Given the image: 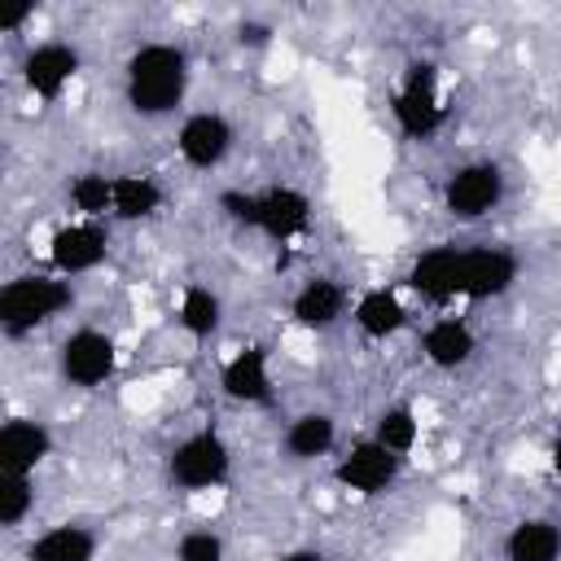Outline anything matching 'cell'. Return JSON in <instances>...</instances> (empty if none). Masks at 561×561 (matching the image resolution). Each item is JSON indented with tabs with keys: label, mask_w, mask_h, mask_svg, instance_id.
Instances as JSON below:
<instances>
[{
	"label": "cell",
	"mask_w": 561,
	"mask_h": 561,
	"mask_svg": "<svg viewBox=\"0 0 561 561\" xmlns=\"http://www.w3.org/2000/svg\"><path fill=\"white\" fill-rule=\"evenodd\" d=\"M188 57L175 44H140L127 57V105L145 118H162L184 101Z\"/></svg>",
	"instance_id": "obj_1"
},
{
	"label": "cell",
	"mask_w": 561,
	"mask_h": 561,
	"mask_svg": "<svg viewBox=\"0 0 561 561\" xmlns=\"http://www.w3.org/2000/svg\"><path fill=\"white\" fill-rule=\"evenodd\" d=\"M70 302H75V289L66 280H53V276H13L4 285V294H0V324H4L9 337H22L35 324L61 316Z\"/></svg>",
	"instance_id": "obj_2"
},
{
	"label": "cell",
	"mask_w": 561,
	"mask_h": 561,
	"mask_svg": "<svg viewBox=\"0 0 561 561\" xmlns=\"http://www.w3.org/2000/svg\"><path fill=\"white\" fill-rule=\"evenodd\" d=\"M232 469V451L215 430H197L188 438H180L167 456V478L180 491H210L219 482H228Z\"/></svg>",
	"instance_id": "obj_3"
},
{
	"label": "cell",
	"mask_w": 561,
	"mask_h": 561,
	"mask_svg": "<svg viewBox=\"0 0 561 561\" xmlns=\"http://www.w3.org/2000/svg\"><path fill=\"white\" fill-rule=\"evenodd\" d=\"M394 110V123L408 140H425L438 131L443 123V96H438V70L434 61H412L408 75H403V88L394 92L390 101Z\"/></svg>",
	"instance_id": "obj_4"
},
{
	"label": "cell",
	"mask_w": 561,
	"mask_h": 561,
	"mask_svg": "<svg viewBox=\"0 0 561 561\" xmlns=\"http://www.w3.org/2000/svg\"><path fill=\"white\" fill-rule=\"evenodd\" d=\"M114 364H118V346L101 329H75L61 342V377L70 386H79V390H92V386L110 381Z\"/></svg>",
	"instance_id": "obj_5"
},
{
	"label": "cell",
	"mask_w": 561,
	"mask_h": 561,
	"mask_svg": "<svg viewBox=\"0 0 561 561\" xmlns=\"http://www.w3.org/2000/svg\"><path fill=\"white\" fill-rule=\"evenodd\" d=\"M500 197H504V175L491 162H469V167L451 171V180L443 188V206L456 219H482Z\"/></svg>",
	"instance_id": "obj_6"
},
{
	"label": "cell",
	"mask_w": 561,
	"mask_h": 561,
	"mask_svg": "<svg viewBox=\"0 0 561 561\" xmlns=\"http://www.w3.org/2000/svg\"><path fill=\"white\" fill-rule=\"evenodd\" d=\"M175 149H180V158H184L188 167L210 171V167H219V162L228 158V149H232V123H228L219 110H197V114H188V118L180 123Z\"/></svg>",
	"instance_id": "obj_7"
},
{
	"label": "cell",
	"mask_w": 561,
	"mask_h": 561,
	"mask_svg": "<svg viewBox=\"0 0 561 561\" xmlns=\"http://www.w3.org/2000/svg\"><path fill=\"white\" fill-rule=\"evenodd\" d=\"M110 254V232L96 224V219H79V224H66L61 232H53V245H48V259L61 276H79V272H92L101 267Z\"/></svg>",
	"instance_id": "obj_8"
},
{
	"label": "cell",
	"mask_w": 561,
	"mask_h": 561,
	"mask_svg": "<svg viewBox=\"0 0 561 561\" xmlns=\"http://www.w3.org/2000/svg\"><path fill=\"white\" fill-rule=\"evenodd\" d=\"M333 478H337L346 491H355V495H381V491L399 478V456L386 451L377 438H368V443H355V447L337 460Z\"/></svg>",
	"instance_id": "obj_9"
},
{
	"label": "cell",
	"mask_w": 561,
	"mask_h": 561,
	"mask_svg": "<svg viewBox=\"0 0 561 561\" xmlns=\"http://www.w3.org/2000/svg\"><path fill=\"white\" fill-rule=\"evenodd\" d=\"M75 75H79V53H75L70 44H61V39L35 44V48L22 57V83H26L39 101H57Z\"/></svg>",
	"instance_id": "obj_10"
},
{
	"label": "cell",
	"mask_w": 561,
	"mask_h": 561,
	"mask_svg": "<svg viewBox=\"0 0 561 561\" xmlns=\"http://www.w3.org/2000/svg\"><path fill=\"white\" fill-rule=\"evenodd\" d=\"M517 280V259L508 250H495V245H478V250H465V263H460V294L465 298H500L508 294Z\"/></svg>",
	"instance_id": "obj_11"
},
{
	"label": "cell",
	"mask_w": 561,
	"mask_h": 561,
	"mask_svg": "<svg viewBox=\"0 0 561 561\" xmlns=\"http://www.w3.org/2000/svg\"><path fill=\"white\" fill-rule=\"evenodd\" d=\"M460 263H465V250H456V245H434V250H425V254L412 263L408 285H412L425 302L443 307V302H451V298L460 294Z\"/></svg>",
	"instance_id": "obj_12"
},
{
	"label": "cell",
	"mask_w": 561,
	"mask_h": 561,
	"mask_svg": "<svg viewBox=\"0 0 561 561\" xmlns=\"http://www.w3.org/2000/svg\"><path fill=\"white\" fill-rule=\"evenodd\" d=\"M53 456V430L31 416H13L0 430V473H35L39 460Z\"/></svg>",
	"instance_id": "obj_13"
},
{
	"label": "cell",
	"mask_w": 561,
	"mask_h": 561,
	"mask_svg": "<svg viewBox=\"0 0 561 561\" xmlns=\"http://www.w3.org/2000/svg\"><path fill=\"white\" fill-rule=\"evenodd\" d=\"M307 219H311V202L289 188V184H276V188H263L259 193V219L254 228L272 241H294L298 232H307Z\"/></svg>",
	"instance_id": "obj_14"
},
{
	"label": "cell",
	"mask_w": 561,
	"mask_h": 561,
	"mask_svg": "<svg viewBox=\"0 0 561 561\" xmlns=\"http://www.w3.org/2000/svg\"><path fill=\"white\" fill-rule=\"evenodd\" d=\"M289 316L302 329H329V324H337L346 316V289L333 276H311L289 298Z\"/></svg>",
	"instance_id": "obj_15"
},
{
	"label": "cell",
	"mask_w": 561,
	"mask_h": 561,
	"mask_svg": "<svg viewBox=\"0 0 561 561\" xmlns=\"http://www.w3.org/2000/svg\"><path fill=\"white\" fill-rule=\"evenodd\" d=\"M219 386H224V394L237 399V403H267V399H272L267 351H263V346H245V351H237V355L224 364Z\"/></svg>",
	"instance_id": "obj_16"
},
{
	"label": "cell",
	"mask_w": 561,
	"mask_h": 561,
	"mask_svg": "<svg viewBox=\"0 0 561 561\" xmlns=\"http://www.w3.org/2000/svg\"><path fill=\"white\" fill-rule=\"evenodd\" d=\"M421 351H425V359H430L434 368H460V364L473 359L478 342H473V329H469L465 320L443 316V320H434V324L421 333Z\"/></svg>",
	"instance_id": "obj_17"
},
{
	"label": "cell",
	"mask_w": 561,
	"mask_h": 561,
	"mask_svg": "<svg viewBox=\"0 0 561 561\" xmlns=\"http://www.w3.org/2000/svg\"><path fill=\"white\" fill-rule=\"evenodd\" d=\"M351 320H355V329H359L364 337L386 342V337H394V333L408 324V307L399 302L394 289H368V294H359Z\"/></svg>",
	"instance_id": "obj_18"
},
{
	"label": "cell",
	"mask_w": 561,
	"mask_h": 561,
	"mask_svg": "<svg viewBox=\"0 0 561 561\" xmlns=\"http://www.w3.org/2000/svg\"><path fill=\"white\" fill-rule=\"evenodd\" d=\"M96 548H101V539L88 526L66 522V526H53L39 539H31L26 561H96Z\"/></svg>",
	"instance_id": "obj_19"
},
{
	"label": "cell",
	"mask_w": 561,
	"mask_h": 561,
	"mask_svg": "<svg viewBox=\"0 0 561 561\" xmlns=\"http://www.w3.org/2000/svg\"><path fill=\"white\" fill-rule=\"evenodd\" d=\"M508 561H561V526L548 517L517 522L504 539Z\"/></svg>",
	"instance_id": "obj_20"
},
{
	"label": "cell",
	"mask_w": 561,
	"mask_h": 561,
	"mask_svg": "<svg viewBox=\"0 0 561 561\" xmlns=\"http://www.w3.org/2000/svg\"><path fill=\"white\" fill-rule=\"evenodd\" d=\"M333 438H337L333 416H324V412H302V416H294L289 430H285V451H289L294 460H316V456H324V451L333 447Z\"/></svg>",
	"instance_id": "obj_21"
},
{
	"label": "cell",
	"mask_w": 561,
	"mask_h": 561,
	"mask_svg": "<svg viewBox=\"0 0 561 561\" xmlns=\"http://www.w3.org/2000/svg\"><path fill=\"white\" fill-rule=\"evenodd\" d=\"M162 206V184L153 175H114V219H149Z\"/></svg>",
	"instance_id": "obj_22"
},
{
	"label": "cell",
	"mask_w": 561,
	"mask_h": 561,
	"mask_svg": "<svg viewBox=\"0 0 561 561\" xmlns=\"http://www.w3.org/2000/svg\"><path fill=\"white\" fill-rule=\"evenodd\" d=\"M219 316H224L219 294H210L206 285H188V289L180 294L175 320H180V329H184L188 337H210V333L219 329Z\"/></svg>",
	"instance_id": "obj_23"
},
{
	"label": "cell",
	"mask_w": 561,
	"mask_h": 561,
	"mask_svg": "<svg viewBox=\"0 0 561 561\" xmlns=\"http://www.w3.org/2000/svg\"><path fill=\"white\" fill-rule=\"evenodd\" d=\"M70 206L83 215V219H101V215H114V180L101 175V171H83L70 180Z\"/></svg>",
	"instance_id": "obj_24"
},
{
	"label": "cell",
	"mask_w": 561,
	"mask_h": 561,
	"mask_svg": "<svg viewBox=\"0 0 561 561\" xmlns=\"http://www.w3.org/2000/svg\"><path fill=\"white\" fill-rule=\"evenodd\" d=\"M373 438L386 447V451H394L399 460L416 447V416H412V408H403V403H394V408H386L381 416H377V430H373Z\"/></svg>",
	"instance_id": "obj_25"
},
{
	"label": "cell",
	"mask_w": 561,
	"mask_h": 561,
	"mask_svg": "<svg viewBox=\"0 0 561 561\" xmlns=\"http://www.w3.org/2000/svg\"><path fill=\"white\" fill-rule=\"evenodd\" d=\"M35 508V478L31 473H0V522L13 530Z\"/></svg>",
	"instance_id": "obj_26"
},
{
	"label": "cell",
	"mask_w": 561,
	"mask_h": 561,
	"mask_svg": "<svg viewBox=\"0 0 561 561\" xmlns=\"http://www.w3.org/2000/svg\"><path fill=\"white\" fill-rule=\"evenodd\" d=\"M175 561H224V539L215 530H188L175 543Z\"/></svg>",
	"instance_id": "obj_27"
},
{
	"label": "cell",
	"mask_w": 561,
	"mask_h": 561,
	"mask_svg": "<svg viewBox=\"0 0 561 561\" xmlns=\"http://www.w3.org/2000/svg\"><path fill=\"white\" fill-rule=\"evenodd\" d=\"M219 210H224L232 224H241V228H254V219H259V193H241V188H228V193H219Z\"/></svg>",
	"instance_id": "obj_28"
},
{
	"label": "cell",
	"mask_w": 561,
	"mask_h": 561,
	"mask_svg": "<svg viewBox=\"0 0 561 561\" xmlns=\"http://www.w3.org/2000/svg\"><path fill=\"white\" fill-rule=\"evenodd\" d=\"M237 39H241V44H250V48H259V44H267V39H272V31H267L263 22H241Z\"/></svg>",
	"instance_id": "obj_29"
},
{
	"label": "cell",
	"mask_w": 561,
	"mask_h": 561,
	"mask_svg": "<svg viewBox=\"0 0 561 561\" xmlns=\"http://www.w3.org/2000/svg\"><path fill=\"white\" fill-rule=\"evenodd\" d=\"M276 561H324L316 548H294V552H285V557H276Z\"/></svg>",
	"instance_id": "obj_30"
},
{
	"label": "cell",
	"mask_w": 561,
	"mask_h": 561,
	"mask_svg": "<svg viewBox=\"0 0 561 561\" xmlns=\"http://www.w3.org/2000/svg\"><path fill=\"white\" fill-rule=\"evenodd\" d=\"M552 473H557V478H561V438H557V443H552Z\"/></svg>",
	"instance_id": "obj_31"
}]
</instances>
